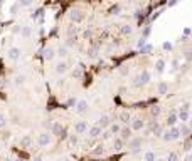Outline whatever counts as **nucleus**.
I'll list each match as a JSON object with an SVG mask.
<instances>
[{
    "label": "nucleus",
    "instance_id": "38",
    "mask_svg": "<svg viewBox=\"0 0 192 161\" xmlns=\"http://www.w3.org/2000/svg\"><path fill=\"white\" fill-rule=\"evenodd\" d=\"M19 7H20L19 3H15V5H12V7H10V12H15V10H17Z\"/></svg>",
    "mask_w": 192,
    "mask_h": 161
},
{
    "label": "nucleus",
    "instance_id": "16",
    "mask_svg": "<svg viewBox=\"0 0 192 161\" xmlns=\"http://www.w3.org/2000/svg\"><path fill=\"white\" fill-rule=\"evenodd\" d=\"M179 131H180V134H182L184 138L191 134V127H189V126H185V124H182V126H180V127H179Z\"/></svg>",
    "mask_w": 192,
    "mask_h": 161
},
{
    "label": "nucleus",
    "instance_id": "18",
    "mask_svg": "<svg viewBox=\"0 0 192 161\" xmlns=\"http://www.w3.org/2000/svg\"><path fill=\"white\" fill-rule=\"evenodd\" d=\"M169 91V86H167V82H158V94H165Z\"/></svg>",
    "mask_w": 192,
    "mask_h": 161
},
{
    "label": "nucleus",
    "instance_id": "33",
    "mask_svg": "<svg viewBox=\"0 0 192 161\" xmlns=\"http://www.w3.org/2000/svg\"><path fill=\"white\" fill-rule=\"evenodd\" d=\"M93 154H95V156H99V154H103V146H98L95 151H93Z\"/></svg>",
    "mask_w": 192,
    "mask_h": 161
},
{
    "label": "nucleus",
    "instance_id": "13",
    "mask_svg": "<svg viewBox=\"0 0 192 161\" xmlns=\"http://www.w3.org/2000/svg\"><path fill=\"white\" fill-rule=\"evenodd\" d=\"M99 134H101V127H99V126H93V127L89 129V136H91V138H98Z\"/></svg>",
    "mask_w": 192,
    "mask_h": 161
},
{
    "label": "nucleus",
    "instance_id": "12",
    "mask_svg": "<svg viewBox=\"0 0 192 161\" xmlns=\"http://www.w3.org/2000/svg\"><path fill=\"white\" fill-rule=\"evenodd\" d=\"M76 111L77 112H86L88 111V103L86 101H79L76 104Z\"/></svg>",
    "mask_w": 192,
    "mask_h": 161
},
{
    "label": "nucleus",
    "instance_id": "43",
    "mask_svg": "<svg viewBox=\"0 0 192 161\" xmlns=\"http://www.w3.org/2000/svg\"><path fill=\"white\" fill-rule=\"evenodd\" d=\"M170 47H172V45H170L169 42H165V44H164V49H170Z\"/></svg>",
    "mask_w": 192,
    "mask_h": 161
},
{
    "label": "nucleus",
    "instance_id": "3",
    "mask_svg": "<svg viewBox=\"0 0 192 161\" xmlns=\"http://www.w3.org/2000/svg\"><path fill=\"white\" fill-rule=\"evenodd\" d=\"M37 143H39V146H47V144L51 143V134H47V133H42V134H39Z\"/></svg>",
    "mask_w": 192,
    "mask_h": 161
},
{
    "label": "nucleus",
    "instance_id": "10",
    "mask_svg": "<svg viewBox=\"0 0 192 161\" xmlns=\"http://www.w3.org/2000/svg\"><path fill=\"white\" fill-rule=\"evenodd\" d=\"M120 133H121V139L123 141H126V139L132 138V129L130 127H123V129H120Z\"/></svg>",
    "mask_w": 192,
    "mask_h": 161
},
{
    "label": "nucleus",
    "instance_id": "22",
    "mask_svg": "<svg viewBox=\"0 0 192 161\" xmlns=\"http://www.w3.org/2000/svg\"><path fill=\"white\" fill-rule=\"evenodd\" d=\"M177 119H179L177 114H170V116L167 118V126H173L175 123H177Z\"/></svg>",
    "mask_w": 192,
    "mask_h": 161
},
{
    "label": "nucleus",
    "instance_id": "23",
    "mask_svg": "<svg viewBox=\"0 0 192 161\" xmlns=\"http://www.w3.org/2000/svg\"><path fill=\"white\" fill-rule=\"evenodd\" d=\"M30 143H32L30 136H24V138L20 139V144H22V146H25V148H29V146H30Z\"/></svg>",
    "mask_w": 192,
    "mask_h": 161
},
{
    "label": "nucleus",
    "instance_id": "40",
    "mask_svg": "<svg viewBox=\"0 0 192 161\" xmlns=\"http://www.w3.org/2000/svg\"><path fill=\"white\" fill-rule=\"evenodd\" d=\"M184 149H185V151H189V149H191V143H189V141L184 144Z\"/></svg>",
    "mask_w": 192,
    "mask_h": 161
},
{
    "label": "nucleus",
    "instance_id": "24",
    "mask_svg": "<svg viewBox=\"0 0 192 161\" xmlns=\"http://www.w3.org/2000/svg\"><path fill=\"white\" fill-rule=\"evenodd\" d=\"M132 32H133V29H132L130 25H123V27H121V34H123V35H130Z\"/></svg>",
    "mask_w": 192,
    "mask_h": 161
},
{
    "label": "nucleus",
    "instance_id": "7",
    "mask_svg": "<svg viewBox=\"0 0 192 161\" xmlns=\"http://www.w3.org/2000/svg\"><path fill=\"white\" fill-rule=\"evenodd\" d=\"M74 129H76L77 134H83V133H86V129H88V124H86V121H79V123L74 126Z\"/></svg>",
    "mask_w": 192,
    "mask_h": 161
},
{
    "label": "nucleus",
    "instance_id": "21",
    "mask_svg": "<svg viewBox=\"0 0 192 161\" xmlns=\"http://www.w3.org/2000/svg\"><path fill=\"white\" fill-rule=\"evenodd\" d=\"M155 67H157V72H164V69H165V60H157V64H155Z\"/></svg>",
    "mask_w": 192,
    "mask_h": 161
},
{
    "label": "nucleus",
    "instance_id": "6",
    "mask_svg": "<svg viewBox=\"0 0 192 161\" xmlns=\"http://www.w3.org/2000/svg\"><path fill=\"white\" fill-rule=\"evenodd\" d=\"M68 69H69V67H68V64H66L64 60H61V62L56 64V72H58V74H66Z\"/></svg>",
    "mask_w": 192,
    "mask_h": 161
},
{
    "label": "nucleus",
    "instance_id": "47",
    "mask_svg": "<svg viewBox=\"0 0 192 161\" xmlns=\"http://www.w3.org/2000/svg\"><path fill=\"white\" fill-rule=\"evenodd\" d=\"M191 127H192V119H191Z\"/></svg>",
    "mask_w": 192,
    "mask_h": 161
},
{
    "label": "nucleus",
    "instance_id": "28",
    "mask_svg": "<svg viewBox=\"0 0 192 161\" xmlns=\"http://www.w3.org/2000/svg\"><path fill=\"white\" fill-rule=\"evenodd\" d=\"M113 148H115V149H121V148H123V139H115Z\"/></svg>",
    "mask_w": 192,
    "mask_h": 161
},
{
    "label": "nucleus",
    "instance_id": "46",
    "mask_svg": "<svg viewBox=\"0 0 192 161\" xmlns=\"http://www.w3.org/2000/svg\"><path fill=\"white\" fill-rule=\"evenodd\" d=\"M128 2H136V0H128Z\"/></svg>",
    "mask_w": 192,
    "mask_h": 161
},
{
    "label": "nucleus",
    "instance_id": "41",
    "mask_svg": "<svg viewBox=\"0 0 192 161\" xmlns=\"http://www.w3.org/2000/svg\"><path fill=\"white\" fill-rule=\"evenodd\" d=\"M12 32H14V34H20V27H14Z\"/></svg>",
    "mask_w": 192,
    "mask_h": 161
},
{
    "label": "nucleus",
    "instance_id": "25",
    "mask_svg": "<svg viewBox=\"0 0 192 161\" xmlns=\"http://www.w3.org/2000/svg\"><path fill=\"white\" fill-rule=\"evenodd\" d=\"M58 55H61V57H66V55H68V49H66L64 45H61V47L58 49Z\"/></svg>",
    "mask_w": 192,
    "mask_h": 161
},
{
    "label": "nucleus",
    "instance_id": "32",
    "mask_svg": "<svg viewBox=\"0 0 192 161\" xmlns=\"http://www.w3.org/2000/svg\"><path fill=\"white\" fill-rule=\"evenodd\" d=\"M167 161H179L177 153H170V154H169V158H167Z\"/></svg>",
    "mask_w": 192,
    "mask_h": 161
},
{
    "label": "nucleus",
    "instance_id": "36",
    "mask_svg": "<svg viewBox=\"0 0 192 161\" xmlns=\"http://www.w3.org/2000/svg\"><path fill=\"white\" fill-rule=\"evenodd\" d=\"M69 143H71V144H76L77 143V136H76V134H73V136L69 138Z\"/></svg>",
    "mask_w": 192,
    "mask_h": 161
},
{
    "label": "nucleus",
    "instance_id": "4",
    "mask_svg": "<svg viewBox=\"0 0 192 161\" xmlns=\"http://www.w3.org/2000/svg\"><path fill=\"white\" fill-rule=\"evenodd\" d=\"M7 57L10 59V60H17L20 57V49L19 47H10L9 49V54H7Z\"/></svg>",
    "mask_w": 192,
    "mask_h": 161
},
{
    "label": "nucleus",
    "instance_id": "1",
    "mask_svg": "<svg viewBox=\"0 0 192 161\" xmlns=\"http://www.w3.org/2000/svg\"><path fill=\"white\" fill-rule=\"evenodd\" d=\"M150 79H152V76H150V72L148 71H143L142 74H138L136 77H135L133 81V86L135 87H142V86H145V84H148L150 82Z\"/></svg>",
    "mask_w": 192,
    "mask_h": 161
},
{
    "label": "nucleus",
    "instance_id": "39",
    "mask_svg": "<svg viewBox=\"0 0 192 161\" xmlns=\"http://www.w3.org/2000/svg\"><path fill=\"white\" fill-rule=\"evenodd\" d=\"M73 76H74V77H79V76H81V69H76V71L73 72Z\"/></svg>",
    "mask_w": 192,
    "mask_h": 161
},
{
    "label": "nucleus",
    "instance_id": "29",
    "mask_svg": "<svg viewBox=\"0 0 192 161\" xmlns=\"http://www.w3.org/2000/svg\"><path fill=\"white\" fill-rule=\"evenodd\" d=\"M110 133H111V134L120 133V126H118V124H111V127H110Z\"/></svg>",
    "mask_w": 192,
    "mask_h": 161
},
{
    "label": "nucleus",
    "instance_id": "34",
    "mask_svg": "<svg viewBox=\"0 0 192 161\" xmlns=\"http://www.w3.org/2000/svg\"><path fill=\"white\" fill-rule=\"evenodd\" d=\"M158 114H160V107H152V116H155V118H157V116H158Z\"/></svg>",
    "mask_w": 192,
    "mask_h": 161
},
{
    "label": "nucleus",
    "instance_id": "15",
    "mask_svg": "<svg viewBox=\"0 0 192 161\" xmlns=\"http://www.w3.org/2000/svg\"><path fill=\"white\" fill-rule=\"evenodd\" d=\"M108 124H110V118H108V116H101V118H99V123H98V126H99V127H106Z\"/></svg>",
    "mask_w": 192,
    "mask_h": 161
},
{
    "label": "nucleus",
    "instance_id": "31",
    "mask_svg": "<svg viewBox=\"0 0 192 161\" xmlns=\"http://www.w3.org/2000/svg\"><path fill=\"white\" fill-rule=\"evenodd\" d=\"M32 3V0H19V5L20 7H29Z\"/></svg>",
    "mask_w": 192,
    "mask_h": 161
},
{
    "label": "nucleus",
    "instance_id": "11",
    "mask_svg": "<svg viewBox=\"0 0 192 161\" xmlns=\"http://www.w3.org/2000/svg\"><path fill=\"white\" fill-rule=\"evenodd\" d=\"M140 144H142V138H135V139L130 141V148L136 153V151H138V148H140Z\"/></svg>",
    "mask_w": 192,
    "mask_h": 161
},
{
    "label": "nucleus",
    "instance_id": "27",
    "mask_svg": "<svg viewBox=\"0 0 192 161\" xmlns=\"http://www.w3.org/2000/svg\"><path fill=\"white\" fill-rule=\"evenodd\" d=\"M14 81H15V86H22V84H24V81H25V77H24V76H17Z\"/></svg>",
    "mask_w": 192,
    "mask_h": 161
},
{
    "label": "nucleus",
    "instance_id": "35",
    "mask_svg": "<svg viewBox=\"0 0 192 161\" xmlns=\"http://www.w3.org/2000/svg\"><path fill=\"white\" fill-rule=\"evenodd\" d=\"M5 124H7V121H5V116H3V114H0V127H3Z\"/></svg>",
    "mask_w": 192,
    "mask_h": 161
},
{
    "label": "nucleus",
    "instance_id": "17",
    "mask_svg": "<svg viewBox=\"0 0 192 161\" xmlns=\"http://www.w3.org/2000/svg\"><path fill=\"white\" fill-rule=\"evenodd\" d=\"M54 55H56V54H54L52 49H46V51H44V57H46V60H52V59H54Z\"/></svg>",
    "mask_w": 192,
    "mask_h": 161
},
{
    "label": "nucleus",
    "instance_id": "26",
    "mask_svg": "<svg viewBox=\"0 0 192 161\" xmlns=\"http://www.w3.org/2000/svg\"><path fill=\"white\" fill-rule=\"evenodd\" d=\"M145 161H155V153L147 151V153H145Z\"/></svg>",
    "mask_w": 192,
    "mask_h": 161
},
{
    "label": "nucleus",
    "instance_id": "37",
    "mask_svg": "<svg viewBox=\"0 0 192 161\" xmlns=\"http://www.w3.org/2000/svg\"><path fill=\"white\" fill-rule=\"evenodd\" d=\"M110 136H111V133H110V131H105V133H103V139H108Z\"/></svg>",
    "mask_w": 192,
    "mask_h": 161
},
{
    "label": "nucleus",
    "instance_id": "5",
    "mask_svg": "<svg viewBox=\"0 0 192 161\" xmlns=\"http://www.w3.org/2000/svg\"><path fill=\"white\" fill-rule=\"evenodd\" d=\"M69 18H71L74 24H79V22H83V18L84 17H83V14H81L79 10H73V12L69 14Z\"/></svg>",
    "mask_w": 192,
    "mask_h": 161
},
{
    "label": "nucleus",
    "instance_id": "9",
    "mask_svg": "<svg viewBox=\"0 0 192 161\" xmlns=\"http://www.w3.org/2000/svg\"><path fill=\"white\" fill-rule=\"evenodd\" d=\"M182 123H185V121H189V111L187 109H182L180 107V111H179V116H177Z\"/></svg>",
    "mask_w": 192,
    "mask_h": 161
},
{
    "label": "nucleus",
    "instance_id": "14",
    "mask_svg": "<svg viewBox=\"0 0 192 161\" xmlns=\"http://www.w3.org/2000/svg\"><path fill=\"white\" fill-rule=\"evenodd\" d=\"M20 35L22 37H30L32 35V29L27 27V25H25V27H20Z\"/></svg>",
    "mask_w": 192,
    "mask_h": 161
},
{
    "label": "nucleus",
    "instance_id": "45",
    "mask_svg": "<svg viewBox=\"0 0 192 161\" xmlns=\"http://www.w3.org/2000/svg\"><path fill=\"white\" fill-rule=\"evenodd\" d=\"M34 161H42V158H40V156H36V158H34Z\"/></svg>",
    "mask_w": 192,
    "mask_h": 161
},
{
    "label": "nucleus",
    "instance_id": "19",
    "mask_svg": "<svg viewBox=\"0 0 192 161\" xmlns=\"http://www.w3.org/2000/svg\"><path fill=\"white\" fill-rule=\"evenodd\" d=\"M62 131H64V129L61 127L59 123H54V124H52V133H54L56 136H61V133H62Z\"/></svg>",
    "mask_w": 192,
    "mask_h": 161
},
{
    "label": "nucleus",
    "instance_id": "20",
    "mask_svg": "<svg viewBox=\"0 0 192 161\" xmlns=\"http://www.w3.org/2000/svg\"><path fill=\"white\" fill-rule=\"evenodd\" d=\"M120 119H121V123H126V124H128V123H130V119H132V116H130V112H126V111H125V112H121Z\"/></svg>",
    "mask_w": 192,
    "mask_h": 161
},
{
    "label": "nucleus",
    "instance_id": "44",
    "mask_svg": "<svg viewBox=\"0 0 192 161\" xmlns=\"http://www.w3.org/2000/svg\"><path fill=\"white\" fill-rule=\"evenodd\" d=\"M69 106H73V104H76V99H69V103H68Z\"/></svg>",
    "mask_w": 192,
    "mask_h": 161
},
{
    "label": "nucleus",
    "instance_id": "2",
    "mask_svg": "<svg viewBox=\"0 0 192 161\" xmlns=\"http://www.w3.org/2000/svg\"><path fill=\"white\" fill-rule=\"evenodd\" d=\"M162 138H164L165 141H173V139H179V138H180V131H179V127H173V126H170V129H169V131H164V133H162Z\"/></svg>",
    "mask_w": 192,
    "mask_h": 161
},
{
    "label": "nucleus",
    "instance_id": "30",
    "mask_svg": "<svg viewBox=\"0 0 192 161\" xmlns=\"http://www.w3.org/2000/svg\"><path fill=\"white\" fill-rule=\"evenodd\" d=\"M154 133H155V136H162V133H164V129L160 127L158 124H155V129H154Z\"/></svg>",
    "mask_w": 192,
    "mask_h": 161
},
{
    "label": "nucleus",
    "instance_id": "42",
    "mask_svg": "<svg viewBox=\"0 0 192 161\" xmlns=\"http://www.w3.org/2000/svg\"><path fill=\"white\" fill-rule=\"evenodd\" d=\"M184 161H192V154H191V153H189V154L184 158Z\"/></svg>",
    "mask_w": 192,
    "mask_h": 161
},
{
    "label": "nucleus",
    "instance_id": "8",
    "mask_svg": "<svg viewBox=\"0 0 192 161\" xmlns=\"http://www.w3.org/2000/svg\"><path fill=\"white\" fill-rule=\"evenodd\" d=\"M142 127H143V121H142L140 118H135L133 121H132V129H133V131H140Z\"/></svg>",
    "mask_w": 192,
    "mask_h": 161
}]
</instances>
